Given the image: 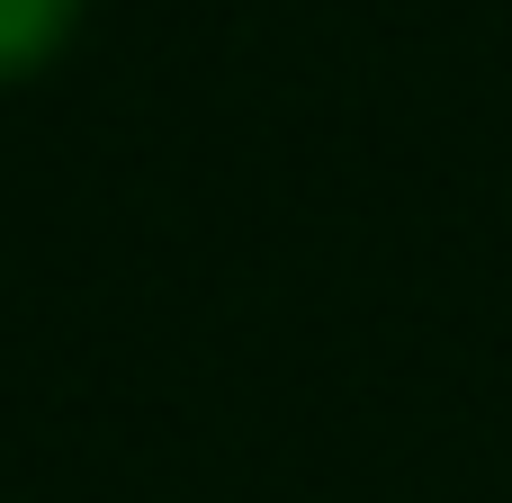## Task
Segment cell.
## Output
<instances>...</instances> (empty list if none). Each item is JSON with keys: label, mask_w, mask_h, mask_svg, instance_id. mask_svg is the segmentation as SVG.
I'll return each mask as SVG.
<instances>
[{"label": "cell", "mask_w": 512, "mask_h": 503, "mask_svg": "<svg viewBox=\"0 0 512 503\" xmlns=\"http://www.w3.org/2000/svg\"><path fill=\"white\" fill-rule=\"evenodd\" d=\"M81 27V0H0V90L36 81Z\"/></svg>", "instance_id": "1"}]
</instances>
